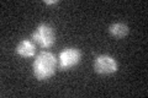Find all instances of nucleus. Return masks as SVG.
<instances>
[{
	"mask_svg": "<svg viewBox=\"0 0 148 98\" xmlns=\"http://www.w3.org/2000/svg\"><path fill=\"white\" fill-rule=\"evenodd\" d=\"M34 75L38 81H47L56 74L58 68V59L51 52H41L37 54L34 64Z\"/></svg>",
	"mask_w": 148,
	"mask_h": 98,
	"instance_id": "f257e3e1",
	"label": "nucleus"
},
{
	"mask_svg": "<svg viewBox=\"0 0 148 98\" xmlns=\"http://www.w3.org/2000/svg\"><path fill=\"white\" fill-rule=\"evenodd\" d=\"M32 39L42 49H49L56 43V31L47 23H41L32 33Z\"/></svg>",
	"mask_w": 148,
	"mask_h": 98,
	"instance_id": "f03ea898",
	"label": "nucleus"
},
{
	"mask_svg": "<svg viewBox=\"0 0 148 98\" xmlns=\"http://www.w3.org/2000/svg\"><path fill=\"white\" fill-rule=\"evenodd\" d=\"M82 52L74 47L64 48L58 55V69L61 71H67L80 63Z\"/></svg>",
	"mask_w": 148,
	"mask_h": 98,
	"instance_id": "7ed1b4c3",
	"label": "nucleus"
},
{
	"mask_svg": "<svg viewBox=\"0 0 148 98\" xmlns=\"http://www.w3.org/2000/svg\"><path fill=\"white\" fill-rule=\"evenodd\" d=\"M117 69V62L110 55H98L94 60V71L100 75H110V74L116 72Z\"/></svg>",
	"mask_w": 148,
	"mask_h": 98,
	"instance_id": "20e7f679",
	"label": "nucleus"
},
{
	"mask_svg": "<svg viewBox=\"0 0 148 98\" xmlns=\"http://www.w3.org/2000/svg\"><path fill=\"white\" fill-rule=\"evenodd\" d=\"M15 52L22 58H32L36 54V44L30 39H22L17 43Z\"/></svg>",
	"mask_w": 148,
	"mask_h": 98,
	"instance_id": "39448f33",
	"label": "nucleus"
},
{
	"mask_svg": "<svg viewBox=\"0 0 148 98\" xmlns=\"http://www.w3.org/2000/svg\"><path fill=\"white\" fill-rule=\"evenodd\" d=\"M109 32L110 34L115 37L117 39H121V38H125L128 32H130V28L127 25H125L122 22H117V23H112L110 27H109Z\"/></svg>",
	"mask_w": 148,
	"mask_h": 98,
	"instance_id": "423d86ee",
	"label": "nucleus"
},
{
	"mask_svg": "<svg viewBox=\"0 0 148 98\" xmlns=\"http://www.w3.org/2000/svg\"><path fill=\"white\" fill-rule=\"evenodd\" d=\"M58 0H45L46 5H54V4H58Z\"/></svg>",
	"mask_w": 148,
	"mask_h": 98,
	"instance_id": "0eeeda50",
	"label": "nucleus"
}]
</instances>
